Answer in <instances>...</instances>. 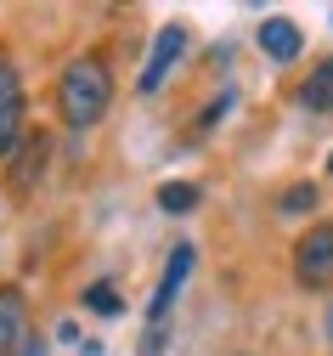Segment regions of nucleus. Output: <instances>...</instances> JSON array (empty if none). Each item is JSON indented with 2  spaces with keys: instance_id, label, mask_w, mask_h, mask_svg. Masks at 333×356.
Listing matches in <instances>:
<instances>
[{
  "instance_id": "1",
  "label": "nucleus",
  "mask_w": 333,
  "mask_h": 356,
  "mask_svg": "<svg viewBox=\"0 0 333 356\" xmlns=\"http://www.w3.org/2000/svg\"><path fill=\"white\" fill-rule=\"evenodd\" d=\"M108 108H113V68L97 51L63 63V74H57V119L68 130H90V124L108 119Z\"/></svg>"
},
{
  "instance_id": "2",
  "label": "nucleus",
  "mask_w": 333,
  "mask_h": 356,
  "mask_svg": "<svg viewBox=\"0 0 333 356\" xmlns=\"http://www.w3.org/2000/svg\"><path fill=\"white\" fill-rule=\"evenodd\" d=\"M294 283L305 294L333 289V220H316V227L300 232V243H294Z\"/></svg>"
},
{
  "instance_id": "3",
  "label": "nucleus",
  "mask_w": 333,
  "mask_h": 356,
  "mask_svg": "<svg viewBox=\"0 0 333 356\" xmlns=\"http://www.w3.org/2000/svg\"><path fill=\"white\" fill-rule=\"evenodd\" d=\"M45 170H51V136H45V130H29L17 142V153L6 159V187L12 193H34L45 181Z\"/></svg>"
},
{
  "instance_id": "4",
  "label": "nucleus",
  "mask_w": 333,
  "mask_h": 356,
  "mask_svg": "<svg viewBox=\"0 0 333 356\" xmlns=\"http://www.w3.org/2000/svg\"><path fill=\"white\" fill-rule=\"evenodd\" d=\"M193 266H198V249H193V243H175V249H170L164 272H159V289H153V300H147V323H153V328L170 317V305L181 300L186 277H193Z\"/></svg>"
},
{
  "instance_id": "5",
  "label": "nucleus",
  "mask_w": 333,
  "mask_h": 356,
  "mask_svg": "<svg viewBox=\"0 0 333 356\" xmlns=\"http://www.w3.org/2000/svg\"><path fill=\"white\" fill-rule=\"evenodd\" d=\"M181 57H186V29H181V23H164V29L153 34L147 68H141V79H136V85H141V97H153L159 85H164V79L175 74V63H181Z\"/></svg>"
},
{
  "instance_id": "6",
  "label": "nucleus",
  "mask_w": 333,
  "mask_h": 356,
  "mask_svg": "<svg viewBox=\"0 0 333 356\" xmlns=\"http://www.w3.org/2000/svg\"><path fill=\"white\" fill-rule=\"evenodd\" d=\"M29 300L23 289H0V356H17L23 339H29Z\"/></svg>"
},
{
  "instance_id": "7",
  "label": "nucleus",
  "mask_w": 333,
  "mask_h": 356,
  "mask_svg": "<svg viewBox=\"0 0 333 356\" xmlns=\"http://www.w3.org/2000/svg\"><path fill=\"white\" fill-rule=\"evenodd\" d=\"M254 40H260V51H266L271 63H294V57L305 51V34H300L294 17H266Z\"/></svg>"
},
{
  "instance_id": "8",
  "label": "nucleus",
  "mask_w": 333,
  "mask_h": 356,
  "mask_svg": "<svg viewBox=\"0 0 333 356\" xmlns=\"http://www.w3.org/2000/svg\"><path fill=\"white\" fill-rule=\"evenodd\" d=\"M300 108H305V113H333V57H322V63L305 74V85H300Z\"/></svg>"
},
{
  "instance_id": "9",
  "label": "nucleus",
  "mask_w": 333,
  "mask_h": 356,
  "mask_svg": "<svg viewBox=\"0 0 333 356\" xmlns=\"http://www.w3.org/2000/svg\"><path fill=\"white\" fill-rule=\"evenodd\" d=\"M198 198H204L198 181H164V187H159V209H164V215H193Z\"/></svg>"
},
{
  "instance_id": "10",
  "label": "nucleus",
  "mask_w": 333,
  "mask_h": 356,
  "mask_svg": "<svg viewBox=\"0 0 333 356\" xmlns=\"http://www.w3.org/2000/svg\"><path fill=\"white\" fill-rule=\"evenodd\" d=\"M316 204H322V193H316V181H294L289 193L277 198V209H282V215H311Z\"/></svg>"
},
{
  "instance_id": "11",
  "label": "nucleus",
  "mask_w": 333,
  "mask_h": 356,
  "mask_svg": "<svg viewBox=\"0 0 333 356\" xmlns=\"http://www.w3.org/2000/svg\"><path fill=\"white\" fill-rule=\"evenodd\" d=\"M85 311H97V317H119L124 300L113 294V283H90V289H85Z\"/></svg>"
},
{
  "instance_id": "12",
  "label": "nucleus",
  "mask_w": 333,
  "mask_h": 356,
  "mask_svg": "<svg viewBox=\"0 0 333 356\" xmlns=\"http://www.w3.org/2000/svg\"><path fill=\"white\" fill-rule=\"evenodd\" d=\"M12 108H23V79H17V68L0 57V113H12Z\"/></svg>"
},
{
  "instance_id": "13",
  "label": "nucleus",
  "mask_w": 333,
  "mask_h": 356,
  "mask_svg": "<svg viewBox=\"0 0 333 356\" xmlns=\"http://www.w3.org/2000/svg\"><path fill=\"white\" fill-rule=\"evenodd\" d=\"M17 356H51V339H45V334H29V339H23V350H17Z\"/></svg>"
},
{
  "instance_id": "14",
  "label": "nucleus",
  "mask_w": 333,
  "mask_h": 356,
  "mask_svg": "<svg viewBox=\"0 0 333 356\" xmlns=\"http://www.w3.org/2000/svg\"><path fill=\"white\" fill-rule=\"evenodd\" d=\"M226 108H232V91H226V97H215V102L204 108V119H198V124H215V119H226Z\"/></svg>"
},
{
  "instance_id": "15",
  "label": "nucleus",
  "mask_w": 333,
  "mask_h": 356,
  "mask_svg": "<svg viewBox=\"0 0 333 356\" xmlns=\"http://www.w3.org/2000/svg\"><path fill=\"white\" fill-rule=\"evenodd\" d=\"M322 334H327V345H333V300H327V311H322Z\"/></svg>"
},
{
  "instance_id": "16",
  "label": "nucleus",
  "mask_w": 333,
  "mask_h": 356,
  "mask_svg": "<svg viewBox=\"0 0 333 356\" xmlns=\"http://www.w3.org/2000/svg\"><path fill=\"white\" fill-rule=\"evenodd\" d=\"M327 175H333V159H327Z\"/></svg>"
}]
</instances>
